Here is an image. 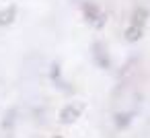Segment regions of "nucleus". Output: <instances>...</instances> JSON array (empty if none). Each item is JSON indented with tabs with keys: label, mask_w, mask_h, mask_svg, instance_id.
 <instances>
[{
	"label": "nucleus",
	"mask_w": 150,
	"mask_h": 138,
	"mask_svg": "<svg viewBox=\"0 0 150 138\" xmlns=\"http://www.w3.org/2000/svg\"><path fill=\"white\" fill-rule=\"evenodd\" d=\"M93 58H95V62L101 68H107L109 66V56H107V50H105V46L101 41L99 43H93Z\"/></svg>",
	"instance_id": "20e7f679"
},
{
	"label": "nucleus",
	"mask_w": 150,
	"mask_h": 138,
	"mask_svg": "<svg viewBox=\"0 0 150 138\" xmlns=\"http://www.w3.org/2000/svg\"><path fill=\"white\" fill-rule=\"evenodd\" d=\"M82 11H84V17L88 19V23H91L93 27H103V25H105V13H103L97 4L86 2V4L82 6Z\"/></svg>",
	"instance_id": "f03ea898"
},
{
	"label": "nucleus",
	"mask_w": 150,
	"mask_h": 138,
	"mask_svg": "<svg viewBox=\"0 0 150 138\" xmlns=\"http://www.w3.org/2000/svg\"><path fill=\"white\" fill-rule=\"evenodd\" d=\"M82 111H84L82 103H66V107H62V111H60V122L72 124V122H76L80 117Z\"/></svg>",
	"instance_id": "7ed1b4c3"
},
{
	"label": "nucleus",
	"mask_w": 150,
	"mask_h": 138,
	"mask_svg": "<svg viewBox=\"0 0 150 138\" xmlns=\"http://www.w3.org/2000/svg\"><path fill=\"white\" fill-rule=\"evenodd\" d=\"M17 17V6L15 4H8L6 9L0 11V25H11Z\"/></svg>",
	"instance_id": "39448f33"
},
{
	"label": "nucleus",
	"mask_w": 150,
	"mask_h": 138,
	"mask_svg": "<svg viewBox=\"0 0 150 138\" xmlns=\"http://www.w3.org/2000/svg\"><path fill=\"white\" fill-rule=\"evenodd\" d=\"M146 19H148V11L142 9V6H138V9L134 11V15H132V23H129V27L125 29V39H127V41H138V39L142 37V33H144V25H146Z\"/></svg>",
	"instance_id": "f257e3e1"
}]
</instances>
